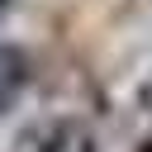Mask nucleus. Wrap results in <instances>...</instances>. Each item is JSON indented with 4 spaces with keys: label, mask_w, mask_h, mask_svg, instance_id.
Returning <instances> with one entry per match:
<instances>
[{
    "label": "nucleus",
    "mask_w": 152,
    "mask_h": 152,
    "mask_svg": "<svg viewBox=\"0 0 152 152\" xmlns=\"http://www.w3.org/2000/svg\"><path fill=\"white\" fill-rule=\"evenodd\" d=\"M138 152H152V138H147V142H142V147H138Z\"/></svg>",
    "instance_id": "2"
},
{
    "label": "nucleus",
    "mask_w": 152,
    "mask_h": 152,
    "mask_svg": "<svg viewBox=\"0 0 152 152\" xmlns=\"http://www.w3.org/2000/svg\"><path fill=\"white\" fill-rule=\"evenodd\" d=\"M24 86H28V52L14 43H0V109H10Z\"/></svg>",
    "instance_id": "1"
}]
</instances>
